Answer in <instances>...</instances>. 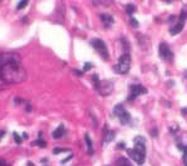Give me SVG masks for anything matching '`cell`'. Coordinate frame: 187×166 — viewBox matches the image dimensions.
<instances>
[{
  "label": "cell",
  "instance_id": "obj_1",
  "mask_svg": "<svg viewBox=\"0 0 187 166\" xmlns=\"http://www.w3.org/2000/svg\"><path fill=\"white\" fill-rule=\"evenodd\" d=\"M0 76L3 78L6 85L20 84L26 79V71L21 63L9 64L0 68Z\"/></svg>",
  "mask_w": 187,
  "mask_h": 166
},
{
  "label": "cell",
  "instance_id": "obj_2",
  "mask_svg": "<svg viewBox=\"0 0 187 166\" xmlns=\"http://www.w3.org/2000/svg\"><path fill=\"white\" fill-rule=\"evenodd\" d=\"M130 68H131V56H130L128 52H125L120 56L117 65L114 66V70L117 74L125 75V74H127L130 71Z\"/></svg>",
  "mask_w": 187,
  "mask_h": 166
},
{
  "label": "cell",
  "instance_id": "obj_3",
  "mask_svg": "<svg viewBox=\"0 0 187 166\" xmlns=\"http://www.w3.org/2000/svg\"><path fill=\"white\" fill-rule=\"evenodd\" d=\"M16 63H21V56L17 52L6 51V52L0 54V68L9 64H16Z\"/></svg>",
  "mask_w": 187,
  "mask_h": 166
},
{
  "label": "cell",
  "instance_id": "obj_4",
  "mask_svg": "<svg viewBox=\"0 0 187 166\" xmlns=\"http://www.w3.org/2000/svg\"><path fill=\"white\" fill-rule=\"evenodd\" d=\"M90 44L92 45L94 49H95V50L101 55V58H102V59H105V60L109 59L107 46H106V44H105L104 40H101V39H92V40L90 41Z\"/></svg>",
  "mask_w": 187,
  "mask_h": 166
},
{
  "label": "cell",
  "instance_id": "obj_5",
  "mask_svg": "<svg viewBox=\"0 0 187 166\" xmlns=\"http://www.w3.org/2000/svg\"><path fill=\"white\" fill-rule=\"evenodd\" d=\"M114 115L117 116V118L120 119V122H121L122 125H127V124H130V121H131L130 114L126 111L125 107H124L121 104H119V105H116V106L114 107Z\"/></svg>",
  "mask_w": 187,
  "mask_h": 166
},
{
  "label": "cell",
  "instance_id": "obj_6",
  "mask_svg": "<svg viewBox=\"0 0 187 166\" xmlns=\"http://www.w3.org/2000/svg\"><path fill=\"white\" fill-rule=\"evenodd\" d=\"M112 89H114V84H112V81L110 80H102L99 85V87L96 89V91H99V93L102 95V96H107L112 93Z\"/></svg>",
  "mask_w": 187,
  "mask_h": 166
},
{
  "label": "cell",
  "instance_id": "obj_7",
  "mask_svg": "<svg viewBox=\"0 0 187 166\" xmlns=\"http://www.w3.org/2000/svg\"><path fill=\"white\" fill-rule=\"evenodd\" d=\"M158 52H160V56H161L163 60L171 61V60L174 59V54H172V51L170 50V46H168L166 43H161V44H160Z\"/></svg>",
  "mask_w": 187,
  "mask_h": 166
},
{
  "label": "cell",
  "instance_id": "obj_8",
  "mask_svg": "<svg viewBox=\"0 0 187 166\" xmlns=\"http://www.w3.org/2000/svg\"><path fill=\"white\" fill-rule=\"evenodd\" d=\"M130 91H131V95L128 96V100L130 101H132L135 98H137L140 95L147 94V89L143 87L142 85H131L130 86Z\"/></svg>",
  "mask_w": 187,
  "mask_h": 166
},
{
  "label": "cell",
  "instance_id": "obj_9",
  "mask_svg": "<svg viewBox=\"0 0 187 166\" xmlns=\"http://www.w3.org/2000/svg\"><path fill=\"white\" fill-rule=\"evenodd\" d=\"M186 19H187V14H186V11H182L181 15H180V17H178L177 24H176L174 28L170 29V34H171V35H176V34L181 33V30H182L183 26H185V21H186Z\"/></svg>",
  "mask_w": 187,
  "mask_h": 166
},
{
  "label": "cell",
  "instance_id": "obj_10",
  "mask_svg": "<svg viewBox=\"0 0 187 166\" xmlns=\"http://www.w3.org/2000/svg\"><path fill=\"white\" fill-rule=\"evenodd\" d=\"M127 154H128V156L132 159L137 165H142L145 162V156L141 155L140 152H137L135 149H127Z\"/></svg>",
  "mask_w": 187,
  "mask_h": 166
},
{
  "label": "cell",
  "instance_id": "obj_11",
  "mask_svg": "<svg viewBox=\"0 0 187 166\" xmlns=\"http://www.w3.org/2000/svg\"><path fill=\"white\" fill-rule=\"evenodd\" d=\"M100 19H101L105 28H110L112 24H114V17H112V15H110V14H101Z\"/></svg>",
  "mask_w": 187,
  "mask_h": 166
},
{
  "label": "cell",
  "instance_id": "obj_12",
  "mask_svg": "<svg viewBox=\"0 0 187 166\" xmlns=\"http://www.w3.org/2000/svg\"><path fill=\"white\" fill-rule=\"evenodd\" d=\"M65 133H66L65 126L61 124V125H59V126L54 130V133H52V137H54V139H60V137H63V136L65 135Z\"/></svg>",
  "mask_w": 187,
  "mask_h": 166
},
{
  "label": "cell",
  "instance_id": "obj_13",
  "mask_svg": "<svg viewBox=\"0 0 187 166\" xmlns=\"http://www.w3.org/2000/svg\"><path fill=\"white\" fill-rule=\"evenodd\" d=\"M85 142H86V146H87V151H89V154L92 155V152H94V150H92V141H91L89 134H85Z\"/></svg>",
  "mask_w": 187,
  "mask_h": 166
},
{
  "label": "cell",
  "instance_id": "obj_14",
  "mask_svg": "<svg viewBox=\"0 0 187 166\" xmlns=\"http://www.w3.org/2000/svg\"><path fill=\"white\" fill-rule=\"evenodd\" d=\"M92 83H94V86H95V89H97V87H99V85H100L101 80L99 79L97 74H94V75H92Z\"/></svg>",
  "mask_w": 187,
  "mask_h": 166
},
{
  "label": "cell",
  "instance_id": "obj_15",
  "mask_svg": "<svg viewBox=\"0 0 187 166\" xmlns=\"http://www.w3.org/2000/svg\"><path fill=\"white\" fill-rule=\"evenodd\" d=\"M119 166H131V164H130V161H128L127 159L120 157V159H119Z\"/></svg>",
  "mask_w": 187,
  "mask_h": 166
},
{
  "label": "cell",
  "instance_id": "obj_16",
  "mask_svg": "<svg viewBox=\"0 0 187 166\" xmlns=\"http://www.w3.org/2000/svg\"><path fill=\"white\" fill-rule=\"evenodd\" d=\"M32 145H37V146H40V147H45L46 146V142H45V140H43L41 137H39L35 142H32Z\"/></svg>",
  "mask_w": 187,
  "mask_h": 166
},
{
  "label": "cell",
  "instance_id": "obj_17",
  "mask_svg": "<svg viewBox=\"0 0 187 166\" xmlns=\"http://www.w3.org/2000/svg\"><path fill=\"white\" fill-rule=\"evenodd\" d=\"M65 151H69V149H63V147H55V149L52 150V154L58 155L60 152H65Z\"/></svg>",
  "mask_w": 187,
  "mask_h": 166
},
{
  "label": "cell",
  "instance_id": "obj_18",
  "mask_svg": "<svg viewBox=\"0 0 187 166\" xmlns=\"http://www.w3.org/2000/svg\"><path fill=\"white\" fill-rule=\"evenodd\" d=\"M135 11V5H132V4H128V5H126V13L128 14V15H131Z\"/></svg>",
  "mask_w": 187,
  "mask_h": 166
},
{
  "label": "cell",
  "instance_id": "obj_19",
  "mask_svg": "<svg viewBox=\"0 0 187 166\" xmlns=\"http://www.w3.org/2000/svg\"><path fill=\"white\" fill-rule=\"evenodd\" d=\"M13 136H14V140H15V142H16V144L20 145V144L23 142V137H21L20 135H17V133H14V134H13Z\"/></svg>",
  "mask_w": 187,
  "mask_h": 166
},
{
  "label": "cell",
  "instance_id": "obj_20",
  "mask_svg": "<svg viewBox=\"0 0 187 166\" xmlns=\"http://www.w3.org/2000/svg\"><path fill=\"white\" fill-rule=\"evenodd\" d=\"M28 4H29V2H28V0H23V2H20V3L17 4L16 9H17V10H21V9H23V8H25Z\"/></svg>",
  "mask_w": 187,
  "mask_h": 166
},
{
  "label": "cell",
  "instance_id": "obj_21",
  "mask_svg": "<svg viewBox=\"0 0 187 166\" xmlns=\"http://www.w3.org/2000/svg\"><path fill=\"white\" fill-rule=\"evenodd\" d=\"M114 136H115V134L114 133H110L106 137H105V141H107V142H110V141H112L114 140Z\"/></svg>",
  "mask_w": 187,
  "mask_h": 166
},
{
  "label": "cell",
  "instance_id": "obj_22",
  "mask_svg": "<svg viewBox=\"0 0 187 166\" xmlns=\"http://www.w3.org/2000/svg\"><path fill=\"white\" fill-rule=\"evenodd\" d=\"M130 23H131V25H132L134 28H137V26H139V21L135 19V17H131V19H130Z\"/></svg>",
  "mask_w": 187,
  "mask_h": 166
},
{
  "label": "cell",
  "instance_id": "obj_23",
  "mask_svg": "<svg viewBox=\"0 0 187 166\" xmlns=\"http://www.w3.org/2000/svg\"><path fill=\"white\" fill-rule=\"evenodd\" d=\"M183 162H185V166H187V146L183 149Z\"/></svg>",
  "mask_w": 187,
  "mask_h": 166
},
{
  "label": "cell",
  "instance_id": "obj_24",
  "mask_svg": "<svg viewBox=\"0 0 187 166\" xmlns=\"http://www.w3.org/2000/svg\"><path fill=\"white\" fill-rule=\"evenodd\" d=\"M92 68V64H90V63H85L84 64V70L82 71H87V70H90Z\"/></svg>",
  "mask_w": 187,
  "mask_h": 166
},
{
  "label": "cell",
  "instance_id": "obj_25",
  "mask_svg": "<svg viewBox=\"0 0 187 166\" xmlns=\"http://www.w3.org/2000/svg\"><path fill=\"white\" fill-rule=\"evenodd\" d=\"M0 166H10L6 161H5V159H3V157H0Z\"/></svg>",
  "mask_w": 187,
  "mask_h": 166
},
{
  "label": "cell",
  "instance_id": "obj_26",
  "mask_svg": "<svg viewBox=\"0 0 187 166\" xmlns=\"http://www.w3.org/2000/svg\"><path fill=\"white\" fill-rule=\"evenodd\" d=\"M82 72H84V71H79L78 69H74V74H75V75H78V76H81Z\"/></svg>",
  "mask_w": 187,
  "mask_h": 166
},
{
  "label": "cell",
  "instance_id": "obj_27",
  "mask_svg": "<svg viewBox=\"0 0 187 166\" xmlns=\"http://www.w3.org/2000/svg\"><path fill=\"white\" fill-rule=\"evenodd\" d=\"M14 102H15L16 105H20V104L23 102V100H21L20 98H15V99H14Z\"/></svg>",
  "mask_w": 187,
  "mask_h": 166
},
{
  "label": "cell",
  "instance_id": "obj_28",
  "mask_svg": "<svg viewBox=\"0 0 187 166\" xmlns=\"http://www.w3.org/2000/svg\"><path fill=\"white\" fill-rule=\"evenodd\" d=\"M70 159H72V154H70V156H69V157H66V159H64V160L61 161V164H66V162H67V161H69Z\"/></svg>",
  "mask_w": 187,
  "mask_h": 166
},
{
  "label": "cell",
  "instance_id": "obj_29",
  "mask_svg": "<svg viewBox=\"0 0 187 166\" xmlns=\"http://www.w3.org/2000/svg\"><path fill=\"white\" fill-rule=\"evenodd\" d=\"M25 110H26L28 113H31V105H30V104H28V105H26V107H25Z\"/></svg>",
  "mask_w": 187,
  "mask_h": 166
},
{
  "label": "cell",
  "instance_id": "obj_30",
  "mask_svg": "<svg viewBox=\"0 0 187 166\" xmlns=\"http://www.w3.org/2000/svg\"><path fill=\"white\" fill-rule=\"evenodd\" d=\"M4 135H5V131H3V130H0V140H2V139L4 137Z\"/></svg>",
  "mask_w": 187,
  "mask_h": 166
},
{
  "label": "cell",
  "instance_id": "obj_31",
  "mask_svg": "<svg viewBox=\"0 0 187 166\" xmlns=\"http://www.w3.org/2000/svg\"><path fill=\"white\" fill-rule=\"evenodd\" d=\"M156 134H157V130H156V129H152L151 135H152V136H156Z\"/></svg>",
  "mask_w": 187,
  "mask_h": 166
},
{
  "label": "cell",
  "instance_id": "obj_32",
  "mask_svg": "<svg viewBox=\"0 0 187 166\" xmlns=\"http://www.w3.org/2000/svg\"><path fill=\"white\" fill-rule=\"evenodd\" d=\"M182 114H183V115H186V114H187V107L182 109Z\"/></svg>",
  "mask_w": 187,
  "mask_h": 166
},
{
  "label": "cell",
  "instance_id": "obj_33",
  "mask_svg": "<svg viewBox=\"0 0 187 166\" xmlns=\"http://www.w3.org/2000/svg\"><path fill=\"white\" fill-rule=\"evenodd\" d=\"M28 136H29L28 133H24V134H23V139H28Z\"/></svg>",
  "mask_w": 187,
  "mask_h": 166
},
{
  "label": "cell",
  "instance_id": "obj_34",
  "mask_svg": "<svg viewBox=\"0 0 187 166\" xmlns=\"http://www.w3.org/2000/svg\"><path fill=\"white\" fill-rule=\"evenodd\" d=\"M26 20H28V17H26V16H24V17H23V21H24V23H26Z\"/></svg>",
  "mask_w": 187,
  "mask_h": 166
},
{
  "label": "cell",
  "instance_id": "obj_35",
  "mask_svg": "<svg viewBox=\"0 0 187 166\" xmlns=\"http://www.w3.org/2000/svg\"><path fill=\"white\" fill-rule=\"evenodd\" d=\"M41 162H44V164L48 162V159H41Z\"/></svg>",
  "mask_w": 187,
  "mask_h": 166
},
{
  "label": "cell",
  "instance_id": "obj_36",
  "mask_svg": "<svg viewBox=\"0 0 187 166\" xmlns=\"http://www.w3.org/2000/svg\"><path fill=\"white\" fill-rule=\"evenodd\" d=\"M28 166H35L32 162H28Z\"/></svg>",
  "mask_w": 187,
  "mask_h": 166
}]
</instances>
